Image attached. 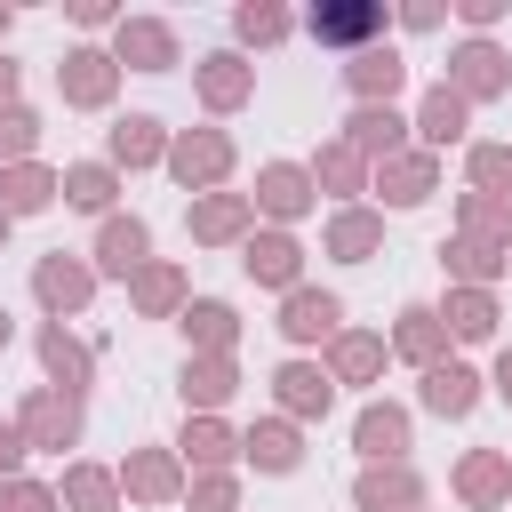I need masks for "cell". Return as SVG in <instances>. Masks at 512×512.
<instances>
[{
  "instance_id": "8d00e7d4",
  "label": "cell",
  "mask_w": 512,
  "mask_h": 512,
  "mask_svg": "<svg viewBox=\"0 0 512 512\" xmlns=\"http://www.w3.org/2000/svg\"><path fill=\"white\" fill-rule=\"evenodd\" d=\"M440 272H448V288H496V280H512V248H488V240L448 232L440 240Z\"/></svg>"
},
{
  "instance_id": "5bb4252c",
  "label": "cell",
  "mask_w": 512,
  "mask_h": 512,
  "mask_svg": "<svg viewBox=\"0 0 512 512\" xmlns=\"http://www.w3.org/2000/svg\"><path fill=\"white\" fill-rule=\"evenodd\" d=\"M240 352H184V368H176V400H184V416H224L232 400H240Z\"/></svg>"
},
{
  "instance_id": "ee69618b",
  "label": "cell",
  "mask_w": 512,
  "mask_h": 512,
  "mask_svg": "<svg viewBox=\"0 0 512 512\" xmlns=\"http://www.w3.org/2000/svg\"><path fill=\"white\" fill-rule=\"evenodd\" d=\"M184 512H240V472H192Z\"/></svg>"
},
{
  "instance_id": "2e32d148",
  "label": "cell",
  "mask_w": 512,
  "mask_h": 512,
  "mask_svg": "<svg viewBox=\"0 0 512 512\" xmlns=\"http://www.w3.org/2000/svg\"><path fill=\"white\" fill-rule=\"evenodd\" d=\"M184 232H192V248H240L248 232H256V200L248 192H200V200H184Z\"/></svg>"
},
{
  "instance_id": "f35d334b",
  "label": "cell",
  "mask_w": 512,
  "mask_h": 512,
  "mask_svg": "<svg viewBox=\"0 0 512 512\" xmlns=\"http://www.w3.org/2000/svg\"><path fill=\"white\" fill-rule=\"evenodd\" d=\"M56 504H64V512H120V472L96 464V456H64Z\"/></svg>"
},
{
  "instance_id": "b9f144b4",
  "label": "cell",
  "mask_w": 512,
  "mask_h": 512,
  "mask_svg": "<svg viewBox=\"0 0 512 512\" xmlns=\"http://www.w3.org/2000/svg\"><path fill=\"white\" fill-rule=\"evenodd\" d=\"M464 240H488V248H512V200H488V192H456V224Z\"/></svg>"
},
{
  "instance_id": "f1b7e54d",
  "label": "cell",
  "mask_w": 512,
  "mask_h": 512,
  "mask_svg": "<svg viewBox=\"0 0 512 512\" xmlns=\"http://www.w3.org/2000/svg\"><path fill=\"white\" fill-rule=\"evenodd\" d=\"M168 448H176L184 472H240V432H232L224 416H184Z\"/></svg>"
},
{
  "instance_id": "8992f818",
  "label": "cell",
  "mask_w": 512,
  "mask_h": 512,
  "mask_svg": "<svg viewBox=\"0 0 512 512\" xmlns=\"http://www.w3.org/2000/svg\"><path fill=\"white\" fill-rule=\"evenodd\" d=\"M32 360H40V384H56V392H72V400L96 392V344H88L80 328L40 320V328H32Z\"/></svg>"
},
{
  "instance_id": "11a10c76",
  "label": "cell",
  "mask_w": 512,
  "mask_h": 512,
  "mask_svg": "<svg viewBox=\"0 0 512 512\" xmlns=\"http://www.w3.org/2000/svg\"><path fill=\"white\" fill-rule=\"evenodd\" d=\"M8 232H16V224H8V216H0V256H8Z\"/></svg>"
},
{
  "instance_id": "9c48e42d",
  "label": "cell",
  "mask_w": 512,
  "mask_h": 512,
  "mask_svg": "<svg viewBox=\"0 0 512 512\" xmlns=\"http://www.w3.org/2000/svg\"><path fill=\"white\" fill-rule=\"evenodd\" d=\"M440 80H448L472 112H480V104H504V96H512V48H496V40H456Z\"/></svg>"
},
{
  "instance_id": "30bf717a",
  "label": "cell",
  "mask_w": 512,
  "mask_h": 512,
  "mask_svg": "<svg viewBox=\"0 0 512 512\" xmlns=\"http://www.w3.org/2000/svg\"><path fill=\"white\" fill-rule=\"evenodd\" d=\"M112 64H120V72H152V80H160V72H176V64H184V32H176L168 16H120V24H112Z\"/></svg>"
},
{
  "instance_id": "484cf974",
  "label": "cell",
  "mask_w": 512,
  "mask_h": 512,
  "mask_svg": "<svg viewBox=\"0 0 512 512\" xmlns=\"http://www.w3.org/2000/svg\"><path fill=\"white\" fill-rule=\"evenodd\" d=\"M240 472H264V480L304 472V424H288V416H256V424L240 432Z\"/></svg>"
},
{
  "instance_id": "277c9868",
  "label": "cell",
  "mask_w": 512,
  "mask_h": 512,
  "mask_svg": "<svg viewBox=\"0 0 512 512\" xmlns=\"http://www.w3.org/2000/svg\"><path fill=\"white\" fill-rule=\"evenodd\" d=\"M296 32H312V40L336 48V56H360V48H376V40L392 32V8H384V0H320V8L296 16Z\"/></svg>"
},
{
  "instance_id": "c3c4849f",
  "label": "cell",
  "mask_w": 512,
  "mask_h": 512,
  "mask_svg": "<svg viewBox=\"0 0 512 512\" xmlns=\"http://www.w3.org/2000/svg\"><path fill=\"white\" fill-rule=\"evenodd\" d=\"M392 24H400V32H440L448 8H440V0H408V8H392Z\"/></svg>"
},
{
  "instance_id": "4316f807",
  "label": "cell",
  "mask_w": 512,
  "mask_h": 512,
  "mask_svg": "<svg viewBox=\"0 0 512 512\" xmlns=\"http://www.w3.org/2000/svg\"><path fill=\"white\" fill-rule=\"evenodd\" d=\"M168 136H176V128H168L160 112H120V120L104 128V160H112L120 176H136V168H160V160H168Z\"/></svg>"
},
{
  "instance_id": "d590c367",
  "label": "cell",
  "mask_w": 512,
  "mask_h": 512,
  "mask_svg": "<svg viewBox=\"0 0 512 512\" xmlns=\"http://www.w3.org/2000/svg\"><path fill=\"white\" fill-rule=\"evenodd\" d=\"M304 176H312V192H328L336 208H352V200H368V160L344 144V136H328L312 160H304Z\"/></svg>"
},
{
  "instance_id": "bcb514c9",
  "label": "cell",
  "mask_w": 512,
  "mask_h": 512,
  "mask_svg": "<svg viewBox=\"0 0 512 512\" xmlns=\"http://www.w3.org/2000/svg\"><path fill=\"white\" fill-rule=\"evenodd\" d=\"M0 504H8V512H64V504H56V480H8Z\"/></svg>"
},
{
  "instance_id": "9f6ffc18",
  "label": "cell",
  "mask_w": 512,
  "mask_h": 512,
  "mask_svg": "<svg viewBox=\"0 0 512 512\" xmlns=\"http://www.w3.org/2000/svg\"><path fill=\"white\" fill-rule=\"evenodd\" d=\"M0 512H8V504H0Z\"/></svg>"
},
{
  "instance_id": "d4e9b609",
  "label": "cell",
  "mask_w": 512,
  "mask_h": 512,
  "mask_svg": "<svg viewBox=\"0 0 512 512\" xmlns=\"http://www.w3.org/2000/svg\"><path fill=\"white\" fill-rule=\"evenodd\" d=\"M384 352H392V360H408L416 376H424V368H440V360H456V344H448V328H440V312H432V304H400V312H392V328H384Z\"/></svg>"
},
{
  "instance_id": "52a82bcc",
  "label": "cell",
  "mask_w": 512,
  "mask_h": 512,
  "mask_svg": "<svg viewBox=\"0 0 512 512\" xmlns=\"http://www.w3.org/2000/svg\"><path fill=\"white\" fill-rule=\"evenodd\" d=\"M408 448H416V408L408 400H360L352 408V456L360 464H408Z\"/></svg>"
},
{
  "instance_id": "60d3db41",
  "label": "cell",
  "mask_w": 512,
  "mask_h": 512,
  "mask_svg": "<svg viewBox=\"0 0 512 512\" xmlns=\"http://www.w3.org/2000/svg\"><path fill=\"white\" fill-rule=\"evenodd\" d=\"M464 192L512 200V144H504V136H472V144H464Z\"/></svg>"
},
{
  "instance_id": "d6986e66",
  "label": "cell",
  "mask_w": 512,
  "mask_h": 512,
  "mask_svg": "<svg viewBox=\"0 0 512 512\" xmlns=\"http://www.w3.org/2000/svg\"><path fill=\"white\" fill-rule=\"evenodd\" d=\"M408 136H416V152H448V144H472V104L448 88V80H432L424 96H416V112H408Z\"/></svg>"
},
{
  "instance_id": "e0dca14e",
  "label": "cell",
  "mask_w": 512,
  "mask_h": 512,
  "mask_svg": "<svg viewBox=\"0 0 512 512\" xmlns=\"http://www.w3.org/2000/svg\"><path fill=\"white\" fill-rule=\"evenodd\" d=\"M328 408H336L328 368H320V360H304V352H288V360L272 368V416H288V424H320Z\"/></svg>"
},
{
  "instance_id": "db71d44e",
  "label": "cell",
  "mask_w": 512,
  "mask_h": 512,
  "mask_svg": "<svg viewBox=\"0 0 512 512\" xmlns=\"http://www.w3.org/2000/svg\"><path fill=\"white\" fill-rule=\"evenodd\" d=\"M8 32H16V8H8V0H0V48H8Z\"/></svg>"
},
{
  "instance_id": "cb8c5ba5",
  "label": "cell",
  "mask_w": 512,
  "mask_h": 512,
  "mask_svg": "<svg viewBox=\"0 0 512 512\" xmlns=\"http://www.w3.org/2000/svg\"><path fill=\"white\" fill-rule=\"evenodd\" d=\"M272 328H280L296 352H312V344H328V336L344 328V296L304 280V288H288V296H280V320H272Z\"/></svg>"
},
{
  "instance_id": "603a6c76",
  "label": "cell",
  "mask_w": 512,
  "mask_h": 512,
  "mask_svg": "<svg viewBox=\"0 0 512 512\" xmlns=\"http://www.w3.org/2000/svg\"><path fill=\"white\" fill-rule=\"evenodd\" d=\"M320 256H328V264H376V256H384V208H368V200L328 208V224H320Z\"/></svg>"
},
{
  "instance_id": "44dd1931",
  "label": "cell",
  "mask_w": 512,
  "mask_h": 512,
  "mask_svg": "<svg viewBox=\"0 0 512 512\" xmlns=\"http://www.w3.org/2000/svg\"><path fill=\"white\" fill-rule=\"evenodd\" d=\"M320 368H328V384L344 392V384H384V368H392V352H384V328H336L328 344H320Z\"/></svg>"
},
{
  "instance_id": "74e56055",
  "label": "cell",
  "mask_w": 512,
  "mask_h": 512,
  "mask_svg": "<svg viewBox=\"0 0 512 512\" xmlns=\"http://www.w3.org/2000/svg\"><path fill=\"white\" fill-rule=\"evenodd\" d=\"M176 328H184V352H240V304H224V296H192L176 312Z\"/></svg>"
},
{
  "instance_id": "ffe728a7",
  "label": "cell",
  "mask_w": 512,
  "mask_h": 512,
  "mask_svg": "<svg viewBox=\"0 0 512 512\" xmlns=\"http://www.w3.org/2000/svg\"><path fill=\"white\" fill-rule=\"evenodd\" d=\"M240 272H248L256 288H272V296L304 288V240H296V232H272V224H256V232L240 240Z\"/></svg>"
},
{
  "instance_id": "f546056e",
  "label": "cell",
  "mask_w": 512,
  "mask_h": 512,
  "mask_svg": "<svg viewBox=\"0 0 512 512\" xmlns=\"http://www.w3.org/2000/svg\"><path fill=\"white\" fill-rule=\"evenodd\" d=\"M352 512H424V472L416 464H360Z\"/></svg>"
},
{
  "instance_id": "d6a6232c",
  "label": "cell",
  "mask_w": 512,
  "mask_h": 512,
  "mask_svg": "<svg viewBox=\"0 0 512 512\" xmlns=\"http://www.w3.org/2000/svg\"><path fill=\"white\" fill-rule=\"evenodd\" d=\"M56 200H64V168H48V160H16V168H0V216H8V224L48 216Z\"/></svg>"
},
{
  "instance_id": "f907efd6",
  "label": "cell",
  "mask_w": 512,
  "mask_h": 512,
  "mask_svg": "<svg viewBox=\"0 0 512 512\" xmlns=\"http://www.w3.org/2000/svg\"><path fill=\"white\" fill-rule=\"evenodd\" d=\"M488 392L512 408V344H496V368H488Z\"/></svg>"
},
{
  "instance_id": "ba28073f",
  "label": "cell",
  "mask_w": 512,
  "mask_h": 512,
  "mask_svg": "<svg viewBox=\"0 0 512 512\" xmlns=\"http://www.w3.org/2000/svg\"><path fill=\"white\" fill-rule=\"evenodd\" d=\"M120 504H144V512H168V504H184V464H176V448L168 440H152V448H128L120 464Z\"/></svg>"
},
{
  "instance_id": "4fadbf2b",
  "label": "cell",
  "mask_w": 512,
  "mask_h": 512,
  "mask_svg": "<svg viewBox=\"0 0 512 512\" xmlns=\"http://www.w3.org/2000/svg\"><path fill=\"white\" fill-rule=\"evenodd\" d=\"M256 224H272V232H296L312 208H320V192H312V176H304V160H264L256 168Z\"/></svg>"
},
{
  "instance_id": "7402d4cb",
  "label": "cell",
  "mask_w": 512,
  "mask_h": 512,
  "mask_svg": "<svg viewBox=\"0 0 512 512\" xmlns=\"http://www.w3.org/2000/svg\"><path fill=\"white\" fill-rule=\"evenodd\" d=\"M480 400H488V376H480L472 360H440V368H424V376H416V408H424V416H440V424H464Z\"/></svg>"
},
{
  "instance_id": "5b68a950",
  "label": "cell",
  "mask_w": 512,
  "mask_h": 512,
  "mask_svg": "<svg viewBox=\"0 0 512 512\" xmlns=\"http://www.w3.org/2000/svg\"><path fill=\"white\" fill-rule=\"evenodd\" d=\"M120 64H112V48H96V40H72L64 56H56V96H64V112H112V96H120Z\"/></svg>"
},
{
  "instance_id": "7c38bea8",
  "label": "cell",
  "mask_w": 512,
  "mask_h": 512,
  "mask_svg": "<svg viewBox=\"0 0 512 512\" xmlns=\"http://www.w3.org/2000/svg\"><path fill=\"white\" fill-rule=\"evenodd\" d=\"M368 192H376L368 208H384V216H408V208H424V200L440 192V160L408 144V152H392V160H376V168H368Z\"/></svg>"
},
{
  "instance_id": "83f0119b",
  "label": "cell",
  "mask_w": 512,
  "mask_h": 512,
  "mask_svg": "<svg viewBox=\"0 0 512 512\" xmlns=\"http://www.w3.org/2000/svg\"><path fill=\"white\" fill-rule=\"evenodd\" d=\"M336 72H344V88H352V104H400V88H408V56H400L392 40H376V48H360V56H344Z\"/></svg>"
},
{
  "instance_id": "f5cc1de1",
  "label": "cell",
  "mask_w": 512,
  "mask_h": 512,
  "mask_svg": "<svg viewBox=\"0 0 512 512\" xmlns=\"http://www.w3.org/2000/svg\"><path fill=\"white\" fill-rule=\"evenodd\" d=\"M8 344H16V312L0 304V352H8Z\"/></svg>"
},
{
  "instance_id": "6da1fadb",
  "label": "cell",
  "mask_w": 512,
  "mask_h": 512,
  "mask_svg": "<svg viewBox=\"0 0 512 512\" xmlns=\"http://www.w3.org/2000/svg\"><path fill=\"white\" fill-rule=\"evenodd\" d=\"M160 168H168V184H176V192H192V200H200V192H224V184H232L240 144H232V128H216V120H208V128H176Z\"/></svg>"
},
{
  "instance_id": "7a4b0ae2",
  "label": "cell",
  "mask_w": 512,
  "mask_h": 512,
  "mask_svg": "<svg viewBox=\"0 0 512 512\" xmlns=\"http://www.w3.org/2000/svg\"><path fill=\"white\" fill-rule=\"evenodd\" d=\"M96 264L88 256H72V248H48V256H32V304H40V320H80L88 304H96Z\"/></svg>"
},
{
  "instance_id": "e575fe53",
  "label": "cell",
  "mask_w": 512,
  "mask_h": 512,
  "mask_svg": "<svg viewBox=\"0 0 512 512\" xmlns=\"http://www.w3.org/2000/svg\"><path fill=\"white\" fill-rule=\"evenodd\" d=\"M432 312H440L448 344H496V328H504V304H496V288H448Z\"/></svg>"
},
{
  "instance_id": "681fc988",
  "label": "cell",
  "mask_w": 512,
  "mask_h": 512,
  "mask_svg": "<svg viewBox=\"0 0 512 512\" xmlns=\"http://www.w3.org/2000/svg\"><path fill=\"white\" fill-rule=\"evenodd\" d=\"M24 456H32V448H24V432L0 416V488H8V480H24Z\"/></svg>"
},
{
  "instance_id": "ac0fdd59",
  "label": "cell",
  "mask_w": 512,
  "mask_h": 512,
  "mask_svg": "<svg viewBox=\"0 0 512 512\" xmlns=\"http://www.w3.org/2000/svg\"><path fill=\"white\" fill-rule=\"evenodd\" d=\"M448 496H456L464 512H504V504H512V456H504V448H464V456L448 464Z\"/></svg>"
},
{
  "instance_id": "8fae6325",
  "label": "cell",
  "mask_w": 512,
  "mask_h": 512,
  "mask_svg": "<svg viewBox=\"0 0 512 512\" xmlns=\"http://www.w3.org/2000/svg\"><path fill=\"white\" fill-rule=\"evenodd\" d=\"M192 96L208 120H232L240 104H256V64L240 48H208V56H192Z\"/></svg>"
},
{
  "instance_id": "9a60e30c",
  "label": "cell",
  "mask_w": 512,
  "mask_h": 512,
  "mask_svg": "<svg viewBox=\"0 0 512 512\" xmlns=\"http://www.w3.org/2000/svg\"><path fill=\"white\" fill-rule=\"evenodd\" d=\"M88 264H96V280H136L144 264H152V224L136 216V208H120V216H104L96 224V240H88Z\"/></svg>"
},
{
  "instance_id": "7dc6e473",
  "label": "cell",
  "mask_w": 512,
  "mask_h": 512,
  "mask_svg": "<svg viewBox=\"0 0 512 512\" xmlns=\"http://www.w3.org/2000/svg\"><path fill=\"white\" fill-rule=\"evenodd\" d=\"M64 16H72V24H80V32H112V24H120V16H128V8H112V0H72V8H64Z\"/></svg>"
},
{
  "instance_id": "816d5d0a",
  "label": "cell",
  "mask_w": 512,
  "mask_h": 512,
  "mask_svg": "<svg viewBox=\"0 0 512 512\" xmlns=\"http://www.w3.org/2000/svg\"><path fill=\"white\" fill-rule=\"evenodd\" d=\"M16 88H24V64L0 48V104H16Z\"/></svg>"
},
{
  "instance_id": "836d02e7",
  "label": "cell",
  "mask_w": 512,
  "mask_h": 512,
  "mask_svg": "<svg viewBox=\"0 0 512 512\" xmlns=\"http://www.w3.org/2000/svg\"><path fill=\"white\" fill-rule=\"evenodd\" d=\"M120 192H128V176L112 168V160H64V208L72 216H120Z\"/></svg>"
},
{
  "instance_id": "1f68e13d",
  "label": "cell",
  "mask_w": 512,
  "mask_h": 512,
  "mask_svg": "<svg viewBox=\"0 0 512 512\" xmlns=\"http://www.w3.org/2000/svg\"><path fill=\"white\" fill-rule=\"evenodd\" d=\"M184 304H192V272H184L176 256H152V264L128 280V312H136V320H176Z\"/></svg>"
},
{
  "instance_id": "f6af8a7d",
  "label": "cell",
  "mask_w": 512,
  "mask_h": 512,
  "mask_svg": "<svg viewBox=\"0 0 512 512\" xmlns=\"http://www.w3.org/2000/svg\"><path fill=\"white\" fill-rule=\"evenodd\" d=\"M448 16H456V24H464V40H488V32H496V24H504V16H512V0H456V8H448Z\"/></svg>"
},
{
  "instance_id": "ab89813d",
  "label": "cell",
  "mask_w": 512,
  "mask_h": 512,
  "mask_svg": "<svg viewBox=\"0 0 512 512\" xmlns=\"http://www.w3.org/2000/svg\"><path fill=\"white\" fill-rule=\"evenodd\" d=\"M280 40H296V16H288L280 0H240V8H232V48H240V56H264V48H280Z\"/></svg>"
},
{
  "instance_id": "3957f363",
  "label": "cell",
  "mask_w": 512,
  "mask_h": 512,
  "mask_svg": "<svg viewBox=\"0 0 512 512\" xmlns=\"http://www.w3.org/2000/svg\"><path fill=\"white\" fill-rule=\"evenodd\" d=\"M8 424L24 432V448L64 456V448H80V440H88V400H72V392H56V384H32V392L16 400V416H8Z\"/></svg>"
},
{
  "instance_id": "4dcf8cb0",
  "label": "cell",
  "mask_w": 512,
  "mask_h": 512,
  "mask_svg": "<svg viewBox=\"0 0 512 512\" xmlns=\"http://www.w3.org/2000/svg\"><path fill=\"white\" fill-rule=\"evenodd\" d=\"M336 136H344V144H352V152H360L368 168L416 144V136H408V112H400V104H352V120H344Z\"/></svg>"
},
{
  "instance_id": "7bdbcfd3",
  "label": "cell",
  "mask_w": 512,
  "mask_h": 512,
  "mask_svg": "<svg viewBox=\"0 0 512 512\" xmlns=\"http://www.w3.org/2000/svg\"><path fill=\"white\" fill-rule=\"evenodd\" d=\"M40 112L16 96V104H0V168H16V160H40Z\"/></svg>"
}]
</instances>
